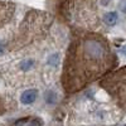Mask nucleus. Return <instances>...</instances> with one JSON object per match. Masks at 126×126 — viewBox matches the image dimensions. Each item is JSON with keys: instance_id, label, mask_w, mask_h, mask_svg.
Here are the masks:
<instances>
[{"instance_id": "4", "label": "nucleus", "mask_w": 126, "mask_h": 126, "mask_svg": "<svg viewBox=\"0 0 126 126\" xmlns=\"http://www.w3.org/2000/svg\"><path fill=\"white\" fill-rule=\"evenodd\" d=\"M117 20H119V15H117L116 12H109V13L105 14V16H103V22L106 23L107 25H110V27L116 24Z\"/></svg>"}, {"instance_id": "8", "label": "nucleus", "mask_w": 126, "mask_h": 126, "mask_svg": "<svg viewBox=\"0 0 126 126\" xmlns=\"http://www.w3.org/2000/svg\"><path fill=\"white\" fill-rule=\"evenodd\" d=\"M27 126H42V122L39 120H37V119H33Z\"/></svg>"}, {"instance_id": "1", "label": "nucleus", "mask_w": 126, "mask_h": 126, "mask_svg": "<svg viewBox=\"0 0 126 126\" xmlns=\"http://www.w3.org/2000/svg\"><path fill=\"white\" fill-rule=\"evenodd\" d=\"M112 62L113 56L105 39L97 35L83 38L78 44L77 52H75V59L72 61L73 68H69L71 75L73 73L75 81H77L75 90L111 69Z\"/></svg>"}, {"instance_id": "6", "label": "nucleus", "mask_w": 126, "mask_h": 126, "mask_svg": "<svg viewBox=\"0 0 126 126\" xmlns=\"http://www.w3.org/2000/svg\"><path fill=\"white\" fill-rule=\"evenodd\" d=\"M34 64V61L30 59V58H27V59H23L22 62H20V68H22L23 71H29L32 67H33Z\"/></svg>"}, {"instance_id": "5", "label": "nucleus", "mask_w": 126, "mask_h": 126, "mask_svg": "<svg viewBox=\"0 0 126 126\" xmlns=\"http://www.w3.org/2000/svg\"><path fill=\"white\" fill-rule=\"evenodd\" d=\"M46 102L47 103H49V105H52V103H56V101H57V94H56V92L54 91H47V93H46Z\"/></svg>"}, {"instance_id": "9", "label": "nucleus", "mask_w": 126, "mask_h": 126, "mask_svg": "<svg viewBox=\"0 0 126 126\" xmlns=\"http://www.w3.org/2000/svg\"><path fill=\"white\" fill-rule=\"evenodd\" d=\"M121 6H122V8H121V9H122V12L126 14V1H125V3H122V5H121Z\"/></svg>"}, {"instance_id": "3", "label": "nucleus", "mask_w": 126, "mask_h": 126, "mask_svg": "<svg viewBox=\"0 0 126 126\" xmlns=\"http://www.w3.org/2000/svg\"><path fill=\"white\" fill-rule=\"evenodd\" d=\"M37 98H38V91L35 88H32V90H27L22 93L20 102L23 105H32V103L35 102Z\"/></svg>"}, {"instance_id": "2", "label": "nucleus", "mask_w": 126, "mask_h": 126, "mask_svg": "<svg viewBox=\"0 0 126 126\" xmlns=\"http://www.w3.org/2000/svg\"><path fill=\"white\" fill-rule=\"evenodd\" d=\"M101 85L115 98V101L126 110V67L106 77Z\"/></svg>"}, {"instance_id": "7", "label": "nucleus", "mask_w": 126, "mask_h": 126, "mask_svg": "<svg viewBox=\"0 0 126 126\" xmlns=\"http://www.w3.org/2000/svg\"><path fill=\"white\" fill-rule=\"evenodd\" d=\"M59 54H53V56H50L49 59H48V64L52 66V67H57L58 66V63H59Z\"/></svg>"}]
</instances>
